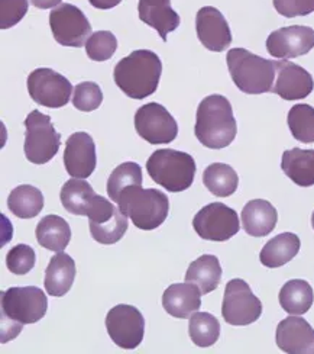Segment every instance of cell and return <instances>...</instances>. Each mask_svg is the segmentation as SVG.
Returning <instances> with one entry per match:
<instances>
[{
	"instance_id": "7a4b0ae2",
	"label": "cell",
	"mask_w": 314,
	"mask_h": 354,
	"mask_svg": "<svg viewBox=\"0 0 314 354\" xmlns=\"http://www.w3.org/2000/svg\"><path fill=\"white\" fill-rule=\"evenodd\" d=\"M162 73L159 57L151 50H137L115 67V83L132 99H145L157 92Z\"/></svg>"
},
{
	"instance_id": "8d00e7d4",
	"label": "cell",
	"mask_w": 314,
	"mask_h": 354,
	"mask_svg": "<svg viewBox=\"0 0 314 354\" xmlns=\"http://www.w3.org/2000/svg\"><path fill=\"white\" fill-rule=\"evenodd\" d=\"M37 263L35 250L31 245L18 244L9 250L6 256L8 270L13 274L23 276L34 269Z\"/></svg>"
},
{
	"instance_id": "30bf717a",
	"label": "cell",
	"mask_w": 314,
	"mask_h": 354,
	"mask_svg": "<svg viewBox=\"0 0 314 354\" xmlns=\"http://www.w3.org/2000/svg\"><path fill=\"white\" fill-rule=\"evenodd\" d=\"M194 231L207 241H228L239 232L241 224L235 209L222 202L208 203L193 219Z\"/></svg>"
},
{
	"instance_id": "d4e9b609",
	"label": "cell",
	"mask_w": 314,
	"mask_h": 354,
	"mask_svg": "<svg viewBox=\"0 0 314 354\" xmlns=\"http://www.w3.org/2000/svg\"><path fill=\"white\" fill-rule=\"evenodd\" d=\"M281 169L297 186L314 185V150L293 149L284 151Z\"/></svg>"
},
{
	"instance_id": "d6986e66",
	"label": "cell",
	"mask_w": 314,
	"mask_h": 354,
	"mask_svg": "<svg viewBox=\"0 0 314 354\" xmlns=\"http://www.w3.org/2000/svg\"><path fill=\"white\" fill-rule=\"evenodd\" d=\"M277 346L288 354H314V330L298 315L282 319L275 334Z\"/></svg>"
},
{
	"instance_id": "d6a6232c",
	"label": "cell",
	"mask_w": 314,
	"mask_h": 354,
	"mask_svg": "<svg viewBox=\"0 0 314 354\" xmlns=\"http://www.w3.org/2000/svg\"><path fill=\"white\" fill-rule=\"evenodd\" d=\"M129 186H142V169L133 161L117 166L108 180V195L117 203L122 192Z\"/></svg>"
},
{
	"instance_id": "8992f818",
	"label": "cell",
	"mask_w": 314,
	"mask_h": 354,
	"mask_svg": "<svg viewBox=\"0 0 314 354\" xmlns=\"http://www.w3.org/2000/svg\"><path fill=\"white\" fill-rule=\"evenodd\" d=\"M146 171L155 183L173 194H178L193 185L196 161L183 151L157 150L146 161Z\"/></svg>"
},
{
	"instance_id": "2e32d148",
	"label": "cell",
	"mask_w": 314,
	"mask_h": 354,
	"mask_svg": "<svg viewBox=\"0 0 314 354\" xmlns=\"http://www.w3.org/2000/svg\"><path fill=\"white\" fill-rule=\"evenodd\" d=\"M277 79L273 92L284 100H300L307 97L314 88L310 73L288 60L275 62Z\"/></svg>"
},
{
	"instance_id": "4316f807",
	"label": "cell",
	"mask_w": 314,
	"mask_h": 354,
	"mask_svg": "<svg viewBox=\"0 0 314 354\" xmlns=\"http://www.w3.org/2000/svg\"><path fill=\"white\" fill-rule=\"evenodd\" d=\"M222 280V266L216 256L204 254L194 260L186 273V282L197 285L203 295L217 289Z\"/></svg>"
},
{
	"instance_id": "b9f144b4",
	"label": "cell",
	"mask_w": 314,
	"mask_h": 354,
	"mask_svg": "<svg viewBox=\"0 0 314 354\" xmlns=\"http://www.w3.org/2000/svg\"><path fill=\"white\" fill-rule=\"evenodd\" d=\"M311 225H313V228H314V212H313V216H311Z\"/></svg>"
},
{
	"instance_id": "6da1fadb",
	"label": "cell",
	"mask_w": 314,
	"mask_h": 354,
	"mask_svg": "<svg viewBox=\"0 0 314 354\" xmlns=\"http://www.w3.org/2000/svg\"><path fill=\"white\" fill-rule=\"evenodd\" d=\"M194 134L204 147L212 150L226 149L233 142L237 125L228 97L210 95L200 102Z\"/></svg>"
},
{
	"instance_id": "ac0fdd59",
	"label": "cell",
	"mask_w": 314,
	"mask_h": 354,
	"mask_svg": "<svg viewBox=\"0 0 314 354\" xmlns=\"http://www.w3.org/2000/svg\"><path fill=\"white\" fill-rule=\"evenodd\" d=\"M196 31L203 47L222 53L232 44V32L229 24L222 12L213 6H204L197 12Z\"/></svg>"
},
{
	"instance_id": "f546056e",
	"label": "cell",
	"mask_w": 314,
	"mask_h": 354,
	"mask_svg": "<svg viewBox=\"0 0 314 354\" xmlns=\"http://www.w3.org/2000/svg\"><path fill=\"white\" fill-rule=\"evenodd\" d=\"M203 183L207 190L217 198L233 195L239 186L237 173L228 165L213 163L203 173Z\"/></svg>"
},
{
	"instance_id": "74e56055",
	"label": "cell",
	"mask_w": 314,
	"mask_h": 354,
	"mask_svg": "<svg viewBox=\"0 0 314 354\" xmlns=\"http://www.w3.org/2000/svg\"><path fill=\"white\" fill-rule=\"evenodd\" d=\"M28 0H0V28L9 29L19 24L28 12Z\"/></svg>"
},
{
	"instance_id": "4fadbf2b",
	"label": "cell",
	"mask_w": 314,
	"mask_h": 354,
	"mask_svg": "<svg viewBox=\"0 0 314 354\" xmlns=\"http://www.w3.org/2000/svg\"><path fill=\"white\" fill-rule=\"evenodd\" d=\"M106 330L117 347L133 350L144 340L145 319L138 308L132 305H116L108 313Z\"/></svg>"
},
{
	"instance_id": "ffe728a7",
	"label": "cell",
	"mask_w": 314,
	"mask_h": 354,
	"mask_svg": "<svg viewBox=\"0 0 314 354\" xmlns=\"http://www.w3.org/2000/svg\"><path fill=\"white\" fill-rule=\"evenodd\" d=\"M202 295L197 285L190 282L174 283L164 292L162 306L174 318L190 319L202 306Z\"/></svg>"
},
{
	"instance_id": "3957f363",
	"label": "cell",
	"mask_w": 314,
	"mask_h": 354,
	"mask_svg": "<svg viewBox=\"0 0 314 354\" xmlns=\"http://www.w3.org/2000/svg\"><path fill=\"white\" fill-rule=\"evenodd\" d=\"M2 319H8L9 327L2 331V343L17 337L23 326L35 324L47 314V295L37 286L9 288L0 293Z\"/></svg>"
},
{
	"instance_id": "ba28073f",
	"label": "cell",
	"mask_w": 314,
	"mask_h": 354,
	"mask_svg": "<svg viewBox=\"0 0 314 354\" xmlns=\"http://www.w3.org/2000/svg\"><path fill=\"white\" fill-rule=\"evenodd\" d=\"M25 157L32 165H45L52 160L61 145V136L55 131L51 118L38 109L25 120Z\"/></svg>"
},
{
	"instance_id": "484cf974",
	"label": "cell",
	"mask_w": 314,
	"mask_h": 354,
	"mask_svg": "<svg viewBox=\"0 0 314 354\" xmlns=\"http://www.w3.org/2000/svg\"><path fill=\"white\" fill-rule=\"evenodd\" d=\"M38 244L50 252L61 253L71 240V228L67 221L58 215L43 216L35 230Z\"/></svg>"
},
{
	"instance_id": "4dcf8cb0",
	"label": "cell",
	"mask_w": 314,
	"mask_h": 354,
	"mask_svg": "<svg viewBox=\"0 0 314 354\" xmlns=\"http://www.w3.org/2000/svg\"><path fill=\"white\" fill-rule=\"evenodd\" d=\"M188 334L197 347H212L220 337V324L208 313H196L190 317Z\"/></svg>"
},
{
	"instance_id": "e575fe53",
	"label": "cell",
	"mask_w": 314,
	"mask_h": 354,
	"mask_svg": "<svg viewBox=\"0 0 314 354\" xmlns=\"http://www.w3.org/2000/svg\"><path fill=\"white\" fill-rule=\"evenodd\" d=\"M117 39L110 31H97L90 35L86 42V53L90 60L106 62L115 55Z\"/></svg>"
},
{
	"instance_id": "603a6c76",
	"label": "cell",
	"mask_w": 314,
	"mask_h": 354,
	"mask_svg": "<svg viewBox=\"0 0 314 354\" xmlns=\"http://www.w3.org/2000/svg\"><path fill=\"white\" fill-rule=\"evenodd\" d=\"M76 279V263L66 254L58 253L52 256L47 270H45V290L55 298L64 297L71 289Z\"/></svg>"
},
{
	"instance_id": "836d02e7",
	"label": "cell",
	"mask_w": 314,
	"mask_h": 354,
	"mask_svg": "<svg viewBox=\"0 0 314 354\" xmlns=\"http://www.w3.org/2000/svg\"><path fill=\"white\" fill-rule=\"evenodd\" d=\"M288 128L297 141L314 142V108L307 103L294 105L288 112Z\"/></svg>"
},
{
	"instance_id": "d590c367",
	"label": "cell",
	"mask_w": 314,
	"mask_h": 354,
	"mask_svg": "<svg viewBox=\"0 0 314 354\" xmlns=\"http://www.w3.org/2000/svg\"><path fill=\"white\" fill-rule=\"evenodd\" d=\"M103 92L97 83L83 82L76 86L72 93V105L81 112H92L100 108Z\"/></svg>"
},
{
	"instance_id": "8fae6325",
	"label": "cell",
	"mask_w": 314,
	"mask_h": 354,
	"mask_svg": "<svg viewBox=\"0 0 314 354\" xmlns=\"http://www.w3.org/2000/svg\"><path fill=\"white\" fill-rule=\"evenodd\" d=\"M50 26L54 39L64 47L80 48L92 35L86 15L77 6L61 3L50 13Z\"/></svg>"
},
{
	"instance_id": "f1b7e54d",
	"label": "cell",
	"mask_w": 314,
	"mask_h": 354,
	"mask_svg": "<svg viewBox=\"0 0 314 354\" xmlns=\"http://www.w3.org/2000/svg\"><path fill=\"white\" fill-rule=\"evenodd\" d=\"M8 208L14 216L21 219L35 218L43 209L42 192L31 185L14 187L8 198Z\"/></svg>"
},
{
	"instance_id": "7402d4cb",
	"label": "cell",
	"mask_w": 314,
	"mask_h": 354,
	"mask_svg": "<svg viewBox=\"0 0 314 354\" xmlns=\"http://www.w3.org/2000/svg\"><path fill=\"white\" fill-rule=\"evenodd\" d=\"M278 214L274 206L264 199L249 201L242 209V227L252 237H265L277 227Z\"/></svg>"
},
{
	"instance_id": "f35d334b",
	"label": "cell",
	"mask_w": 314,
	"mask_h": 354,
	"mask_svg": "<svg viewBox=\"0 0 314 354\" xmlns=\"http://www.w3.org/2000/svg\"><path fill=\"white\" fill-rule=\"evenodd\" d=\"M274 8L286 18L306 17L314 12V0H274Z\"/></svg>"
},
{
	"instance_id": "5b68a950",
	"label": "cell",
	"mask_w": 314,
	"mask_h": 354,
	"mask_svg": "<svg viewBox=\"0 0 314 354\" xmlns=\"http://www.w3.org/2000/svg\"><path fill=\"white\" fill-rule=\"evenodd\" d=\"M117 205L133 225L144 231L161 227L170 212V201L166 194L157 189H142L141 186L126 187Z\"/></svg>"
},
{
	"instance_id": "9a60e30c",
	"label": "cell",
	"mask_w": 314,
	"mask_h": 354,
	"mask_svg": "<svg viewBox=\"0 0 314 354\" xmlns=\"http://www.w3.org/2000/svg\"><path fill=\"white\" fill-rule=\"evenodd\" d=\"M314 48V29L293 25L277 29L266 39V50L274 58L287 60L310 53Z\"/></svg>"
},
{
	"instance_id": "1f68e13d",
	"label": "cell",
	"mask_w": 314,
	"mask_h": 354,
	"mask_svg": "<svg viewBox=\"0 0 314 354\" xmlns=\"http://www.w3.org/2000/svg\"><path fill=\"white\" fill-rule=\"evenodd\" d=\"M129 227L128 216L117 208L113 216L103 221V223L95 224L90 223V234H92L93 240L103 245H112L116 244L126 234Z\"/></svg>"
},
{
	"instance_id": "52a82bcc",
	"label": "cell",
	"mask_w": 314,
	"mask_h": 354,
	"mask_svg": "<svg viewBox=\"0 0 314 354\" xmlns=\"http://www.w3.org/2000/svg\"><path fill=\"white\" fill-rule=\"evenodd\" d=\"M59 199L66 211L72 215L88 216L90 223H103L117 209V206L109 199L97 195L84 179H76V177L64 183Z\"/></svg>"
},
{
	"instance_id": "277c9868",
	"label": "cell",
	"mask_w": 314,
	"mask_h": 354,
	"mask_svg": "<svg viewBox=\"0 0 314 354\" xmlns=\"http://www.w3.org/2000/svg\"><path fill=\"white\" fill-rule=\"evenodd\" d=\"M230 77L239 91L246 95L273 92L275 62L266 60L245 48H232L226 57Z\"/></svg>"
},
{
	"instance_id": "60d3db41",
	"label": "cell",
	"mask_w": 314,
	"mask_h": 354,
	"mask_svg": "<svg viewBox=\"0 0 314 354\" xmlns=\"http://www.w3.org/2000/svg\"><path fill=\"white\" fill-rule=\"evenodd\" d=\"M63 0H31V3L38 9H54L61 5Z\"/></svg>"
},
{
	"instance_id": "5bb4252c",
	"label": "cell",
	"mask_w": 314,
	"mask_h": 354,
	"mask_svg": "<svg viewBox=\"0 0 314 354\" xmlns=\"http://www.w3.org/2000/svg\"><path fill=\"white\" fill-rule=\"evenodd\" d=\"M135 129L149 144H170L177 138L174 116L157 102L146 103L135 113Z\"/></svg>"
},
{
	"instance_id": "7c38bea8",
	"label": "cell",
	"mask_w": 314,
	"mask_h": 354,
	"mask_svg": "<svg viewBox=\"0 0 314 354\" xmlns=\"http://www.w3.org/2000/svg\"><path fill=\"white\" fill-rule=\"evenodd\" d=\"M28 92L38 105L58 109L70 102L72 84L51 68H37L28 76Z\"/></svg>"
},
{
	"instance_id": "44dd1931",
	"label": "cell",
	"mask_w": 314,
	"mask_h": 354,
	"mask_svg": "<svg viewBox=\"0 0 314 354\" xmlns=\"http://www.w3.org/2000/svg\"><path fill=\"white\" fill-rule=\"evenodd\" d=\"M139 19L158 31L162 41L179 26L178 13L171 8V0H139Z\"/></svg>"
},
{
	"instance_id": "e0dca14e",
	"label": "cell",
	"mask_w": 314,
	"mask_h": 354,
	"mask_svg": "<svg viewBox=\"0 0 314 354\" xmlns=\"http://www.w3.org/2000/svg\"><path fill=\"white\" fill-rule=\"evenodd\" d=\"M97 165L96 145L87 132H76L66 142L64 166L67 173L76 179H87Z\"/></svg>"
},
{
	"instance_id": "9c48e42d",
	"label": "cell",
	"mask_w": 314,
	"mask_h": 354,
	"mask_svg": "<svg viewBox=\"0 0 314 354\" xmlns=\"http://www.w3.org/2000/svg\"><path fill=\"white\" fill-rule=\"evenodd\" d=\"M262 315V302L242 279H232L224 288L222 317L229 326H251Z\"/></svg>"
},
{
	"instance_id": "cb8c5ba5",
	"label": "cell",
	"mask_w": 314,
	"mask_h": 354,
	"mask_svg": "<svg viewBox=\"0 0 314 354\" xmlns=\"http://www.w3.org/2000/svg\"><path fill=\"white\" fill-rule=\"evenodd\" d=\"M300 239L293 232H282L269 240L261 250L259 260L268 269H277L291 261L300 252Z\"/></svg>"
},
{
	"instance_id": "ab89813d",
	"label": "cell",
	"mask_w": 314,
	"mask_h": 354,
	"mask_svg": "<svg viewBox=\"0 0 314 354\" xmlns=\"http://www.w3.org/2000/svg\"><path fill=\"white\" fill-rule=\"evenodd\" d=\"M88 2H90V5L95 6L96 9L106 10V9H112V8L117 6L119 3L122 2V0H88Z\"/></svg>"
},
{
	"instance_id": "83f0119b",
	"label": "cell",
	"mask_w": 314,
	"mask_h": 354,
	"mask_svg": "<svg viewBox=\"0 0 314 354\" xmlns=\"http://www.w3.org/2000/svg\"><path fill=\"white\" fill-rule=\"evenodd\" d=\"M279 305L287 314L303 315L314 302L313 288L302 279L288 280L279 290Z\"/></svg>"
}]
</instances>
